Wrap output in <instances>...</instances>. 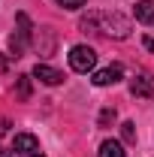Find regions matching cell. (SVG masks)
Listing matches in <instances>:
<instances>
[{"label": "cell", "instance_id": "6da1fadb", "mask_svg": "<svg viewBox=\"0 0 154 157\" xmlns=\"http://www.w3.org/2000/svg\"><path fill=\"white\" fill-rule=\"evenodd\" d=\"M82 30H94L100 36H109V39H127L130 36V21L124 18L121 12H91L79 21Z\"/></svg>", "mask_w": 154, "mask_h": 157}, {"label": "cell", "instance_id": "7a4b0ae2", "mask_svg": "<svg viewBox=\"0 0 154 157\" xmlns=\"http://www.w3.org/2000/svg\"><path fill=\"white\" fill-rule=\"evenodd\" d=\"M70 67H73L76 73H94L97 52L91 45H73V48H70Z\"/></svg>", "mask_w": 154, "mask_h": 157}, {"label": "cell", "instance_id": "3957f363", "mask_svg": "<svg viewBox=\"0 0 154 157\" xmlns=\"http://www.w3.org/2000/svg\"><path fill=\"white\" fill-rule=\"evenodd\" d=\"M121 76H124V67H121V63H112V67H106V70H97L91 82H94L97 88H109V85L121 82Z\"/></svg>", "mask_w": 154, "mask_h": 157}, {"label": "cell", "instance_id": "277c9868", "mask_svg": "<svg viewBox=\"0 0 154 157\" xmlns=\"http://www.w3.org/2000/svg\"><path fill=\"white\" fill-rule=\"evenodd\" d=\"M12 151L33 157V154H39V139L33 136V133H18V136L12 139Z\"/></svg>", "mask_w": 154, "mask_h": 157}, {"label": "cell", "instance_id": "5b68a950", "mask_svg": "<svg viewBox=\"0 0 154 157\" xmlns=\"http://www.w3.org/2000/svg\"><path fill=\"white\" fill-rule=\"evenodd\" d=\"M130 94L139 100L145 97H154V78L148 76V73H139V76H133V82H130Z\"/></svg>", "mask_w": 154, "mask_h": 157}, {"label": "cell", "instance_id": "8992f818", "mask_svg": "<svg viewBox=\"0 0 154 157\" xmlns=\"http://www.w3.org/2000/svg\"><path fill=\"white\" fill-rule=\"evenodd\" d=\"M33 78H39L42 85H60V82H64V73H58V70L48 67V63H37V67H33Z\"/></svg>", "mask_w": 154, "mask_h": 157}, {"label": "cell", "instance_id": "52a82bcc", "mask_svg": "<svg viewBox=\"0 0 154 157\" xmlns=\"http://www.w3.org/2000/svg\"><path fill=\"white\" fill-rule=\"evenodd\" d=\"M136 21L154 24V0H139L136 3Z\"/></svg>", "mask_w": 154, "mask_h": 157}, {"label": "cell", "instance_id": "ba28073f", "mask_svg": "<svg viewBox=\"0 0 154 157\" xmlns=\"http://www.w3.org/2000/svg\"><path fill=\"white\" fill-rule=\"evenodd\" d=\"M100 157H127V154H124V145H121V142L106 139V142L100 145Z\"/></svg>", "mask_w": 154, "mask_h": 157}, {"label": "cell", "instance_id": "9c48e42d", "mask_svg": "<svg viewBox=\"0 0 154 157\" xmlns=\"http://www.w3.org/2000/svg\"><path fill=\"white\" fill-rule=\"evenodd\" d=\"M121 136H124V142H136V124L133 121H124L121 124Z\"/></svg>", "mask_w": 154, "mask_h": 157}, {"label": "cell", "instance_id": "30bf717a", "mask_svg": "<svg viewBox=\"0 0 154 157\" xmlns=\"http://www.w3.org/2000/svg\"><path fill=\"white\" fill-rule=\"evenodd\" d=\"M18 97L30 100V76H18Z\"/></svg>", "mask_w": 154, "mask_h": 157}, {"label": "cell", "instance_id": "8fae6325", "mask_svg": "<svg viewBox=\"0 0 154 157\" xmlns=\"http://www.w3.org/2000/svg\"><path fill=\"white\" fill-rule=\"evenodd\" d=\"M112 121H115V109H103V112H100V121H97V124H100V127H109Z\"/></svg>", "mask_w": 154, "mask_h": 157}, {"label": "cell", "instance_id": "7c38bea8", "mask_svg": "<svg viewBox=\"0 0 154 157\" xmlns=\"http://www.w3.org/2000/svg\"><path fill=\"white\" fill-rule=\"evenodd\" d=\"M58 3L64 9H82V6H85V0H58Z\"/></svg>", "mask_w": 154, "mask_h": 157}, {"label": "cell", "instance_id": "4fadbf2b", "mask_svg": "<svg viewBox=\"0 0 154 157\" xmlns=\"http://www.w3.org/2000/svg\"><path fill=\"white\" fill-rule=\"evenodd\" d=\"M142 42H145V48H148V52H154V39H151V36H145Z\"/></svg>", "mask_w": 154, "mask_h": 157}, {"label": "cell", "instance_id": "5bb4252c", "mask_svg": "<svg viewBox=\"0 0 154 157\" xmlns=\"http://www.w3.org/2000/svg\"><path fill=\"white\" fill-rule=\"evenodd\" d=\"M6 154H9V151H3V148H0V157H6Z\"/></svg>", "mask_w": 154, "mask_h": 157}, {"label": "cell", "instance_id": "9a60e30c", "mask_svg": "<svg viewBox=\"0 0 154 157\" xmlns=\"http://www.w3.org/2000/svg\"><path fill=\"white\" fill-rule=\"evenodd\" d=\"M33 157H42V154H33Z\"/></svg>", "mask_w": 154, "mask_h": 157}]
</instances>
